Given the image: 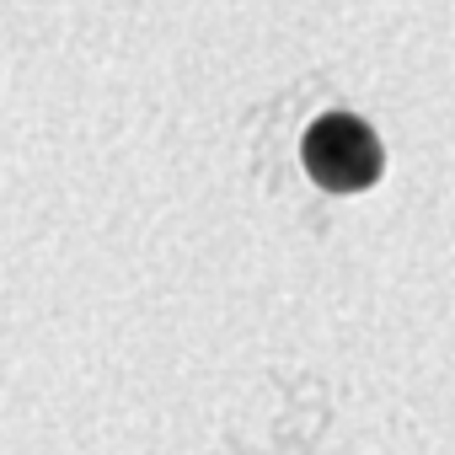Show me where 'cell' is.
I'll return each mask as SVG.
<instances>
[{
	"label": "cell",
	"instance_id": "1",
	"mask_svg": "<svg viewBox=\"0 0 455 455\" xmlns=\"http://www.w3.org/2000/svg\"><path fill=\"white\" fill-rule=\"evenodd\" d=\"M300 161H306V177L327 193H364L380 166H386V150L375 140V129L354 113H322L306 140H300Z\"/></svg>",
	"mask_w": 455,
	"mask_h": 455
}]
</instances>
